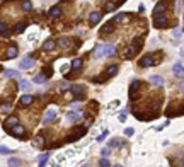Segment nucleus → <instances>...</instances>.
Listing matches in <instances>:
<instances>
[{"instance_id": "obj_1", "label": "nucleus", "mask_w": 184, "mask_h": 167, "mask_svg": "<svg viewBox=\"0 0 184 167\" xmlns=\"http://www.w3.org/2000/svg\"><path fill=\"white\" fill-rule=\"evenodd\" d=\"M114 46L113 44H104V46L97 48V51H95V56H113L114 55Z\"/></svg>"}, {"instance_id": "obj_2", "label": "nucleus", "mask_w": 184, "mask_h": 167, "mask_svg": "<svg viewBox=\"0 0 184 167\" xmlns=\"http://www.w3.org/2000/svg\"><path fill=\"white\" fill-rule=\"evenodd\" d=\"M155 26L157 27H167L169 26V19L164 14H157L155 16Z\"/></svg>"}, {"instance_id": "obj_3", "label": "nucleus", "mask_w": 184, "mask_h": 167, "mask_svg": "<svg viewBox=\"0 0 184 167\" xmlns=\"http://www.w3.org/2000/svg\"><path fill=\"white\" fill-rule=\"evenodd\" d=\"M140 67H155V60H153V56H150V55L143 56L142 60H140Z\"/></svg>"}, {"instance_id": "obj_4", "label": "nucleus", "mask_w": 184, "mask_h": 167, "mask_svg": "<svg viewBox=\"0 0 184 167\" xmlns=\"http://www.w3.org/2000/svg\"><path fill=\"white\" fill-rule=\"evenodd\" d=\"M32 65H34V60L29 58V56H26V58H22L19 68H22V70H29V68H32Z\"/></svg>"}, {"instance_id": "obj_5", "label": "nucleus", "mask_w": 184, "mask_h": 167, "mask_svg": "<svg viewBox=\"0 0 184 167\" xmlns=\"http://www.w3.org/2000/svg\"><path fill=\"white\" fill-rule=\"evenodd\" d=\"M135 53H137V46H126L125 48V53H123V58L130 60V58L135 56Z\"/></svg>"}, {"instance_id": "obj_6", "label": "nucleus", "mask_w": 184, "mask_h": 167, "mask_svg": "<svg viewBox=\"0 0 184 167\" xmlns=\"http://www.w3.org/2000/svg\"><path fill=\"white\" fill-rule=\"evenodd\" d=\"M11 131H12V135H14V136H22V135H24V128L19 126V125H14L11 128Z\"/></svg>"}, {"instance_id": "obj_7", "label": "nucleus", "mask_w": 184, "mask_h": 167, "mask_svg": "<svg viewBox=\"0 0 184 167\" xmlns=\"http://www.w3.org/2000/svg\"><path fill=\"white\" fill-rule=\"evenodd\" d=\"M113 31H114V24H113V22H107V24L101 29V34H111Z\"/></svg>"}, {"instance_id": "obj_8", "label": "nucleus", "mask_w": 184, "mask_h": 167, "mask_svg": "<svg viewBox=\"0 0 184 167\" xmlns=\"http://www.w3.org/2000/svg\"><path fill=\"white\" fill-rule=\"evenodd\" d=\"M164 11H165V0L158 2L157 5H155V11H153V14H155V16H157V14H164Z\"/></svg>"}, {"instance_id": "obj_9", "label": "nucleus", "mask_w": 184, "mask_h": 167, "mask_svg": "<svg viewBox=\"0 0 184 167\" xmlns=\"http://www.w3.org/2000/svg\"><path fill=\"white\" fill-rule=\"evenodd\" d=\"M101 12H92V14H90V17H89V21H90V26H92V24H97V22L101 21Z\"/></svg>"}, {"instance_id": "obj_10", "label": "nucleus", "mask_w": 184, "mask_h": 167, "mask_svg": "<svg viewBox=\"0 0 184 167\" xmlns=\"http://www.w3.org/2000/svg\"><path fill=\"white\" fill-rule=\"evenodd\" d=\"M32 96H22L21 97V101H19V104L21 106H29V104H32Z\"/></svg>"}, {"instance_id": "obj_11", "label": "nucleus", "mask_w": 184, "mask_h": 167, "mask_svg": "<svg viewBox=\"0 0 184 167\" xmlns=\"http://www.w3.org/2000/svg\"><path fill=\"white\" fill-rule=\"evenodd\" d=\"M46 73H39V75H36V77L32 78V82H34V84H44V82H46Z\"/></svg>"}, {"instance_id": "obj_12", "label": "nucleus", "mask_w": 184, "mask_h": 167, "mask_svg": "<svg viewBox=\"0 0 184 167\" xmlns=\"http://www.w3.org/2000/svg\"><path fill=\"white\" fill-rule=\"evenodd\" d=\"M60 14H62V9H60L58 5L51 7V11H50V16H51L53 19H56V17H60Z\"/></svg>"}, {"instance_id": "obj_13", "label": "nucleus", "mask_w": 184, "mask_h": 167, "mask_svg": "<svg viewBox=\"0 0 184 167\" xmlns=\"http://www.w3.org/2000/svg\"><path fill=\"white\" fill-rule=\"evenodd\" d=\"M5 56H7V58H16V56H17V48H16V46H11L9 50H7Z\"/></svg>"}, {"instance_id": "obj_14", "label": "nucleus", "mask_w": 184, "mask_h": 167, "mask_svg": "<svg viewBox=\"0 0 184 167\" xmlns=\"http://www.w3.org/2000/svg\"><path fill=\"white\" fill-rule=\"evenodd\" d=\"M55 116H56V113H55V111H53V109L46 111V114H44V123H48V121L55 120Z\"/></svg>"}, {"instance_id": "obj_15", "label": "nucleus", "mask_w": 184, "mask_h": 167, "mask_svg": "<svg viewBox=\"0 0 184 167\" xmlns=\"http://www.w3.org/2000/svg\"><path fill=\"white\" fill-rule=\"evenodd\" d=\"M150 80H152V84H155V85H162L164 84V78L160 77V75H152Z\"/></svg>"}, {"instance_id": "obj_16", "label": "nucleus", "mask_w": 184, "mask_h": 167, "mask_svg": "<svg viewBox=\"0 0 184 167\" xmlns=\"http://www.w3.org/2000/svg\"><path fill=\"white\" fill-rule=\"evenodd\" d=\"M60 46H63V48H70L72 46V41H70L68 38H60Z\"/></svg>"}, {"instance_id": "obj_17", "label": "nucleus", "mask_w": 184, "mask_h": 167, "mask_svg": "<svg viewBox=\"0 0 184 167\" xmlns=\"http://www.w3.org/2000/svg\"><path fill=\"white\" fill-rule=\"evenodd\" d=\"M172 72L176 73V75H184V68H182V65L176 63V65H174V68H172Z\"/></svg>"}, {"instance_id": "obj_18", "label": "nucleus", "mask_w": 184, "mask_h": 167, "mask_svg": "<svg viewBox=\"0 0 184 167\" xmlns=\"http://www.w3.org/2000/svg\"><path fill=\"white\" fill-rule=\"evenodd\" d=\"M126 21H128L126 14H118V16L114 17V22H126Z\"/></svg>"}, {"instance_id": "obj_19", "label": "nucleus", "mask_w": 184, "mask_h": 167, "mask_svg": "<svg viewBox=\"0 0 184 167\" xmlns=\"http://www.w3.org/2000/svg\"><path fill=\"white\" fill-rule=\"evenodd\" d=\"M116 72H118V65H111V67L107 68V72H106V73H107V77H113Z\"/></svg>"}, {"instance_id": "obj_20", "label": "nucleus", "mask_w": 184, "mask_h": 167, "mask_svg": "<svg viewBox=\"0 0 184 167\" xmlns=\"http://www.w3.org/2000/svg\"><path fill=\"white\" fill-rule=\"evenodd\" d=\"M4 77H19L16 70H4Z\"/></svg>"}, {"instance_id": "obj_21", "label": "nucleus", "mask_w": 184, "mask_h": 167, "mask_svg": "<svg viewBox=\"0 0 184 167\" xmlns=\"http://www.w3.org/2000/svg\"><path fill=\"white\" fill-rule=\"evenodd\" d=\"M53 48H55V43L53 41H46L44 44H43V50H44V51H50V50H53Z\"/></svg>"}, {"instance_id": "obj_22", "label": "nucleus", "mask_w": 184, "mask_h": 167, "mask_svg": "<svg viewBox=\"0 0 184 167\" xmlns=\"http://www.w3.org/2000/svg\"><path fill=\"white\" fill-rule=\"evenodd\" d=\"M68 121H79L80 120V114H77V113H68Z\"/></svg>"}, {"instance_id": "obj_23", "label": "nucleus", "mask_w": 184, "mask_h": 167, "mask_svg": "<svg viewBox=\"0 0 184 167\" xmlns=\"http://www.w3.org/2000/svg\"><path fill=\"white\" fill-rule=\"evenodd\" d=\"M48 159H50V153H43V155H39V165H44Z\"/></svg>"}, {"instance_id": "obj_24", "label": "nucleus", "mask_w": 184, "mask_h": 167, "mask_svg": "<svg viewBox=\"0 0 184 167\" xmlns=\"http://www.w3.org/2000/svg\"><path fill=\"white\" fill-rule=\"evenodd\" d=\"M22 162L19 160V159H16V157H14V159H9V165H21Z\"/></svg>"}, {"instance_id": "obj_25", "label": "nucleus", "mask_w": 184, "mask_h": 167, "mask_svg": "<svg viewBox=\"0 0 184 167\" xmlns=\"http://www.w3.org/2000/svg\"><path fill=\"white\" fill-rule=\"evenodd\" d=\"M24 29H26V22H19L17 27H16V32H22Z\"/></svg>"}, {"instance_id": "obj_26", "label": "nucleus", "mask_w": 184, "mask_h": 167, "mask_svg": "<svg viewBox=\"0 0 184 167\" xmlns=\"http://www.w3.org/2000/svg\"><path fill=\"white\" fill-rule=\"evenodd\" d=\"M19 87H21V89H24V90H27V89H29V84H27L26 80H22V78H21V80H19Z\"/></svg>"}, {"instance_id": "obj_27", "label": "nucleus", "mask_w": 184, "mask_h": 167, "mask_svg": "<svg viewBox=\"0 0 184 167\" xmlns=\"http://www.w3.org/2000/svg\"><path fill=\"white\" fill-rule=\"evenodd\" d=\"M72 67H74L75 70H79V68L82 67V60H74V62H72Z\"/></svg>"}, {"instance_id": "obj_28", "label": "nucleus", "mask_w": 184, "mask_h": 167, "mask_svg": "<svg viewBox=\"0 0 184 167\" xmlns=\"http://www.w3.org/2000/svg\"><path fill=\"white\" fill-rule=\"evenodd\" d=\"M22 9H24V11H31L32 9V5H31V2H22Z\"/></svg>"}, {"instance_id": "obj_29", "label": "nucleus", "mask_w": 184, "mask_h": 167, "mask_svg": "<svg viewBox=\"0 0 184 167\" xmlns=\"http://www.w3.org/2000/svg\"><path fill=\"white\" fill-rule=\"evenodd\" d=\"M0 27H2V36L7 38V24H5V22H2V24H0Z\"/></svg>"}, {"instance_id": "obj_30", "label": "nucleus", "mask_w": 184, "mask_h": 167, "mask_svg": "<svg viewBox=\"0 0 184 167\" xmlns=\"http://www.w3.org/2000/svg\"><path fill=\"white\" fill-rule=\"evenodd\" d=\"M16 123H17V118H16V116H12V118H9V120H7V125H9V126H14Z\"/></svg>"}, {"instance_id": "obj_31", "label": "nucleus", "mask_w": 184, "mask_h": 167, "mask_svg": "<svg viewBox=\"0 0 184 167\" xmlns=\"http://www.w3.org/2000/svg\"><path fill=\"white\" fill-rule=\"evenodd\" d=\"M43 143H44V140H43V136H38L36 140H34V145H38V147H43Z\"/></svg>"}, {"instance_id": "obj_32", "label": "nucleus", "mask_w": 184, "mask_h": 167, "mask_svg": "<svg viewBox=\"0 0 184 167\" xmlns=\"http://www.w3.org/2000/svg\"><path fill=\"white\" fill-rule=\"evenodd\" d=\"M116 5L114 4H106V12H111V11H114Z\"/></svg>"}, {"instance_id": "obj_33", "label": "nucleus", "mask_w": 184, "mask_h": 167, "mask_svg": "<svg viewBox=\"0 0 184 167\" xmlns=\"http://www.w3.org/2000/svg\"><path fill=\"white\" fill-rule=\"evenodd\" d=\"M9 109H11V104H7V102H4V106H2V113L5 114V113H7Z\"/></svg>"}, {"instance_id": "obj_34", "label": "nucleus", "mask_w": 184, "mask_h": 167, "mask_svg": "<svg viewBox=\"0 0 184 167\" xmlns=\"http://www.w3.org/2000/svg\"><path fill=\"white\" fill-rule=\"evenodd\" d=\"M133 133H135L133 128H126V130H125V135H126V136H133Z\"/></svg>"}, {"instance_id": "obj_35", "label": "nucleus", "mask_w": 184, "mask_h": 167, "mask_svg": "<svg viewBox=\"0 0 184 167\" xmlns=\"http://www.w3.org/2000/svg\"><path fill=\"white\" fill-rule=\"evenodd\" d=\"M106 136H107V131L104 130V133H102V135H101L99 138H97V141H102V140H104V138H106Z\"/></svg>"}, {"instance_id": "obj_36", "label": "nucleus", "mask_w": 184, "mask_h": 167, "mask_svg": "<svg viewBox=\"0 0 184 167\" xmlns=\"http://www.w3.org/2000/svg\"><path fill=\"white\" fill-rule=\"evenodd\" d=\"M0 152H2V153H9V152H11V150H9L7 147H2V148H0Z\"/></svg>"}, {"instance_id": "obj_37", "label": "nucleus", "mask_w": 184, "mask_h": 167, "mask_svg": "<svg viewBox=\"0 0 184 167\" xmlns=\"http://www.w3.org/2000/svg\"><path fill=\"white\" fill-rule=\"evenodd\" d=\"M101 165H109V160H106V159H102V160H101Z\"/></svg>"}, {"instance_id": "obj_38", "label": "nucleus", "mask_w": 184, "mask_h": 167, "mask_svg": "<svg viewBox=\"0 0 184 167\" xmlns=\"http://www.w3.org/2000/svg\"><path fill=\"white\" fill-rule=\"evenodd\" d=\"M62 72H63V73L68 72V65H63V67H62Z\"/></svg>"}, {"instance_id": "obj_39", "label": "nucleus", "mask_w": 184, "mask_h": 167, "mask_svg": "<svg viewBox=\"0 0 184 167\" xmlns=\"http://www.w3.org/2000/svg\"><path fill=\"white\" fill-rule=\"evenodd\" d=\"M106 155H109V148H104V150H102V157H106Z\"/></svg>"}, {"instance_id": "obj_40", "label": "nucleus", "mask_w": 184, "mask_h": 167, "mask_svg": "<svg viewBox=\"0 0 184 167\" xmlns=\"http://www.w3.org/2000/svg\"><path fill=\"white\" fill-rule=\"evenodd\" d=\"M181 87H182V89H184V82H182V84H181Z\"/></svg>"}]
</instances>
